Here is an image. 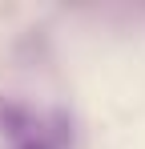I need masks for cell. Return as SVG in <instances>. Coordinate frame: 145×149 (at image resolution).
Instances as JSON below:
<instances>
[{"instance_id": "cell-1", "label": "cell", "mask_w": 145, "mask_h": 149, "mask_svg": "<svg viewBox=\"0 0 145 149\" xmlns=\"http://www.w3.org/2000/svg\"><path fill=\"white\" fill-rule=\"evenodd\" d=\"M0 133L16 137V141H28V137H36V129H32V113L24 109L20 101L4 97V93H0Z\"/></svg>"}, {"instance_id": "cell-2", "label": "cell", "mask_w": 145, "mask_h": 149, "mask_svg": "<svg viewBox=\"0 0 145 149\" xmlns=\"http://www.w3.org/2000/svg\"><path fill=\"white\" fill-rule=\"evenodd\" d=\"M16 149H48V145H45V141H40V137H28V141H20V145H16Z\"/></svg>"}]
</instances>
